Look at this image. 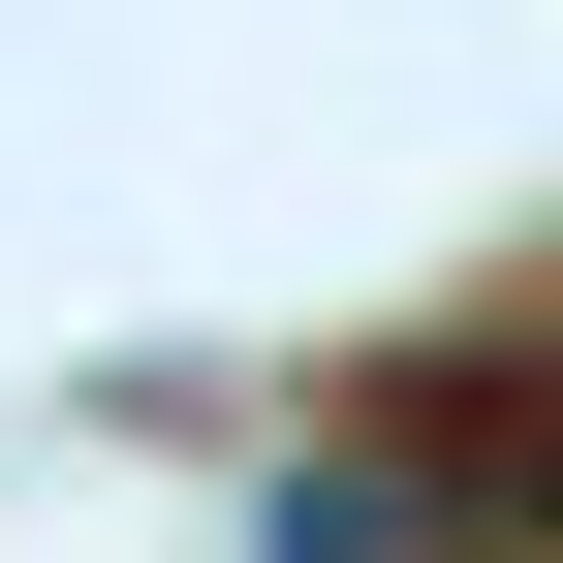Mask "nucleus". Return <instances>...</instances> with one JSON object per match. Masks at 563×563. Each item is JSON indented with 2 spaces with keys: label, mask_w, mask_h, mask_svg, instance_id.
Wrapping results in <instances>:
<instances>
[{
  "label": "nucleus",
  "mask_w": 563,
  "mask_h": 563,
  "mask_svg": "<svg viewBox=\"0 0 563 563\" xmlns=\"http://www.w3.org/2000/svg\"><path fill=\"white\" fill-rule=\"evenodd\" d=\"M532 563H563V470H532Z\"/></svg>",
  "instance_id": "f257e3e1"
}]
</instances>
